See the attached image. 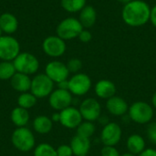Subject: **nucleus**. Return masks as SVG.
Here are the masks:
<instances>
[{"mask_svg":"<svg viewBox=\"0 0 156 156\" xmlns=\"http://www.w3.org/2000/svg\"><path fill=\"white\" fill-rule=\"evenodd\" d=\"M151 7L144 0H133L123 5L122 18L123 22L133 27L144 26L150 21Z\"/></svg>","mask_w":156,"mask_h":156,"instance_id":"nucleus-1","label":"nucleus"},{"mask_svg":"<svg viewBox=\"0 0 156 156\" xmlns=\"http://www.w3.org/2000/svg\"><path fill=\"white\" fill-rule=\"evenodd\" d=\"M128 115L135 123L147 124L154 118V109L152 105L145 101H135L129 106Z\"/></svg>","mask_w":156,"mask_h":156,"instance_id":"nucleus-2","label":"nucleus"},{"mask_svg":"<svg viewBox=\"0 0 156 156\" xmlns=\"http://www.w3.org/2000/svg\"><path fill=\"white\" fill-rule=\"evenodd\" d=\"M83 28L84 27L78 18L67 17L58 23L56 28V33L57 36L66 41L78 37Z\"/></svg>","mask_w":156,"mask_h":156,"instance_id":"nucleus-3","label":"nucleus"},{"mask_svg":"<svg viewBox=\"0 0 156 156\" xmlns=\"http://www.w3.org/2000/svg\"><path fill=\"white\" fill-rule=\"evenodd\" d=\"M13 145L20 152H29L35 147V136L27 127L16 128L11 136Z\"/></svg>","mask_w":156,"mask_h":156,"instance_id":"nucleus-4","label":"nucleus"},{"mask_svg":"<svg viewBox=\"0 0 156 156\" xmlns=\"http://www.w3.org/2000/svg\"><path fill=\"white\" fill-rule=\"evenodd\" d=\"M13 64L16 72L32 75L39 69V61L37 58L28 52H20L13 60Z\"/></svg>","mask_w":156,"mask_h":156,"instance_id":"nucleus-5","label":"nucleus"},{"mask_svg":"<svg viewBox=\"0 0 156 156\" xmlns=\"http://www.w3.org/2000/svg\"><path fill=\"white\" fill-rule=\"evenodd\" d=\"M20 53L18 40L10 36L3 35L0 37V59L3 61H13Z\"/></svg>","mask_w":156,"mask_h":156,"instance_id":"nucleus-6","label":"nucleus"},{"mask_svg":"<svg viewBox=\"0 0 156 156\" xmlns=\"http://www.w3.org/2000/svg\"><path fill=\"white\" fill-rule=\"evenodd\" d=\"M54 82L46 74L36 75L31 81V93L37 98H45L54 90Z\"/></svg>","mask_w":156,"mask_h":156,"instance_id":"nucleus-7","label":"nucleus"},{"mask_svg":"<svg viewBox=\"0 0 156 156\" xmlns=\"http://www.w3.org/2000/svg\"><path fill=\"white\" fill-rule=\"evenodd\" d=\"M92 82L90 78L85 73H76L69 80V90L71 94L76 96H83L87 94Z\"/></svg>","mask_w":156,"mask_h":156,"instance_id":"nucleus-8","label":"nucleus"},{"mask_svg":"<svg viewBox=\"0 0 156 156\" xmlns=\"http://www.w3.org/2000/svg\"><path fill=\"white\" fill-rule=\"evenodd\" d=\"M43 51L51 58H58L66 52V42L58 36H48L42 43Z\"/></svg>","mask_w":156,"mask_h":156,"instance_id":"nucleus-9","label":"nucleus"},{"mask_svg":"<svg viewBox=\"0 0 156 156\" xmlns=\"http://www.w3.org/2000/svg\"><path fill=\"white\" fill-rule=\"evenodd\" d=\"M122 131L120 125L116 122H109L102 127L101 133V141L103 145L115 146L122 140Z\"/></svg>","mask_w":156,"mask_h":156,"instance_id":"nucleus-10","label":"nucleus"},{"mask_svg":"<svg viewBox=\"0 0 156 156\" xmlns=\"http://www.w3.org/2000/svg\"><path fill=\"white\" fill-rule=\"evenodd\" d=\"M79 110L83 120L92 122L98 121L101 113V106L98 100L94 98L85 99L80 103Z\"/></svg>","mask_w":156,"mask_h":156,"instance_id":"nucleus-11","label":"nucleus"},{"mask_svg":"<svg viewBox=\"0 0 156 156\" xmlns=\"http://www.w3.org/2000/svg\"><path fill=\"white\" fill-rule=\"evenodd\" d=\"M45 74L54 83L58 84L69 79V71L65 63L58 60H53L47 64L45 68Z\"/></svg>","mask_w":156,"mask_h":156,"instance_id":"nucleus-12","label":"nucleus"},{"mask_svg":"<svg viewBox=\"0 0 156 156\" xmlns=\"http://www.w3.org/2000/svg\"><path fill=\"white\" fill-rule=\"evenodd\" d=\"M72 101V94L69 92V90L61 89H57L53 90L48 99V102L51 108L59 112L71 106Z\"/></svg>","mask_w":156,"mask_h":156,"instance_id":"nucleus-13","label":"nucleus"},{"mask_svg":"<svg viewBox=\"0 0 156 156\" xmlns=\"http://www.w3.org/2000/svg\"><path fill=\"white\" fill-rule=\"evenodd\" d=\"M59 122L62 126L68 129H77V127L82 122L83 120L80 110L71 106L59 112Z\"/></svg>","mask_w":156,"mask_h":156,"instance_id":"nucleus-14","label":"nucleus"},{"mask_svg":"<svg viewBox=\"0 0 156 156\" xmlns=\"http://www.w3.org/2000/svg\"><path fill=\"white\" fill-rule=\"evenodd\" d=\"M106 109L113 116L119 117V116H123L128 112L129 105L123 98L115 95L107 100Z\"/></svg>","mask_w":156,"mask_h":156,"instance_id":"nucleus-15","label":"nucleus"},{"mask_svg":"<svg viewBox=\"0 0 156 156\" xmlns=\"http://www.w3.org/2000/svg\"><path fill=\"white\" fill-rule=\"evenodd\" d=\"M94 91L98 98L108 100L116 94L115 84L109 80H101L94 86Z\"/></svg>","mask_w":156,"mask_h":156,"instance_id":"nucleus-16","label":"nucleus"},{"mask_svg":"<svg viewBox=\"0 0 156 156\" xmlns=\"http://www.w3.org/2000/svg\"><path fill=\"white\" fill-rule=\"evenodd\" d=\"M70 147L72 149L73 154L76 156H81L88 154L90 149V140L88 138L81 137L76 134L70 141Z\"/></svg>","mask_w":156,"mask_h":156,"instance_id":"nucleus-17","label":"nucleus"},{"mask_svg":"<svg viewBox=\"0 0 156 156\" xmlns=\"http://www.w3.org/2000/svg\"><path fill=\"white\" fill-rule=\"evenodd\" d=\"M0 27L5 35H12L18 28V20L12 13H3L0 16Z\"/></svg>","mask_w":156,"mask_h":156,"instance_id":"nucleus-18","label":"nucleus"},{"mask_svg":"<svg viewBox=\"0 0 156 156\" xmlns=\"http://www.w3.org/2000/svg\"><path fill=\"white\" fill-rule=\"evenodd\" d=\"M31 81L32 80L29 78L28 75L16 72V74L10 80V84L15 90L20 93H23V92H27L28 90H30Z\"/></svg>","mask_w":156,"mask_h":156,"instance_id":"nucleus-19","label":"nucleus"},{"mask_svg":"<svg viewBox=\"0 0 156 156\" xmlns=\"http://www.w3.org/2000/svg\"><path fill=\"white\" fill-rule=\"evenodd\" d=\"M79 20L83 27L85 28L91 27L96 23L97 20L96 9L90 5H86L80 12Z\"/></svg>","mask_w":156,"mask_h":156,"instance_id":"nucleus-20","label":"nucleus"},{"mask_svg":"<svg viewBox=\"0 0 156 156\" xmlns=\"http://www.w3.org/2000/svg\"><path fill=\"white\" fill-rule=\"evenodd\" d=\"M126 146L129 153H132L137 156L146 149V144L144 138L137 133L132 134L128 137L126 142Z\"/></svg>","mask_w":156,"mask_h":156,"instance_id":"nucleus-21","label":"nucleus"},{"mask_svg":"<svg viewBox=\"0 0 156 156\" xmlns=\"http://www.w3.org/2000/svg\"><path fill=\"white\" fill-rule=\"evenodd\" d=\"M53 127L52 120L45 115L37 116L33 121V128L39 134H47L48 133Z\"/></svg>","mask_w":156,"mask_h":156,"instance_id":"nucleus-22","label":"nucleus"},{"mask_svg":"<svg viewBox=\"0 0 156 156\" xmlns=\"http://www.w3.org/2000/svg\"><path fill=\"white\" fill-rule=\"evenodd\" d=\"M10 119H11V122L17 128L25 127L29 121V113L27 110L21 108V107H16L11 112Z\"/></svg>","mask_w":156,"mask_h":156,"instance_id":"nucleus-23","label":"nucleus"},{"mask_svg":"<svg viewBox=\"0 0 156 156\" xmlns=\"http://www.w3.org/2000/svg\"><path fill=\"white\" fill-rule=\"evenodd\" d=\"M87 0H61L62 8L69 13H77L86 5Z\"/></svg>","mask_w":156,"mask_h":156,"instance_id":"nucleus-24","label":"nucleus"},{"mask_svg":"<svg viewBox=\"0 0 156 156\" xmlns=\"http://www.w3.org/2000/svg\"><path fill=\"white\" fill-rule=\"evenodd\" d=\"M96 127L92 122L89 121H82V122L77 127V134L84 137L90 139V137L95 133Z\"/></svg>","mask_w":156,"mask_h":156,"instance_id":"nucleus-25","label":"nucleus"},{"mask_svg":"<svg viewBox=\"0 0 156 156\" xmlns=\"http://www.w3.org/2000/svg\"><path fill=\"white\" fill-rule=\"evenodd\" d=\"M37 97L29 92H23L17 98L18 107L24 108L26 110L31 109L37 103Z\"/></svg>","mask_w":156,"mask_h":156,"instance_id":"nucleus-26","label":"nucleus"},{"mask_svg":"<svg viewBox=\"0 0 156 156\" xmlns=\"http://www.w3.org/2000/svg\"><path fill=\"white\" fill-rule=\"evenodd\" d=\"M16 70L13 64V61H1L0 62V80H7L16 74Z\"/></svg>","mask_w":156,"mask_h":156,"instance_id":"nucleus-27","label":"nucleus"},{"mask_svg":"<svg viewBox=\"0 0 156 156\" xmlns=\"http://www.w3.org/2000/svg\"><path fill=\"white\" fill-rule=\"evenodd\" d=\"M34 156H58L56 149L48 144H38L34 151Z\"/></svg>","mask_w":156,"mask_h":156,"instance_id":"nucleus-28","label":"nucleus"},{"mask_svg":"<svg viewBox=\"0 0 156 156\" xmlns=\"http://www.w3.org/2000/svg\"><path fill=\"white\" fill-rule=\"evenodd\" d=\"M67 65V68L69 71V73H79L80 70L82 69V61L80 59V58H70L68 63L66 64Z\"/></svg>","mask_w":156,"mask_h":156,"instance_id":"nucleus-29","label":"nucleus"},{"mask_svg":"<svg viewBox=\"0 0 156 156\" xmlns=\"http://www.w3.org/2000/svg\"><path fill=\"white\" fill-rule=\"evenodd\" d=\"M101 156H121L119 151L115 148V146H106L104 145L101 151Z\"/></svg>","mask_w":156,"mask_h":156,"instance_id":"nucleus-30","label":"nucleus"},{"mask_svg":"<svg viewBox=\"0 0 156 156\" xmlns=\"http://www.w3.org/2000/svg\"><path fill=\"white\" fill-rule=\"evenodd\" d=\"M57 154L58 156H72L73 155V152L72 149L70 147V145H67V144H62L60 146H58L57 149Z\"/></svg>","mask_w":156,"mask_h":156,"instance_id":"nucleus-31","label":"nucleus"},{"mask_svg":"<svg viewBox=\"0 0 156 156\" xmlns=\"http://www.w3.org/2000/svg\"><path fill=\"white\" fill-rule=\"evenodd\" d=\"M146 133H147L149 140L154 144H156V122H152L148 125Z\"/></svg>","mask_w":156,"mask_h":156,"instance_id":"nucleus-32","label":"nucleus"},{"mask_svg":"<svg viewBox=\"0 0 156 156\" xmlns=\"http://www.w3.org/2000/svg\"><path fill=\"white\" fill-rule=\"evenodd\" d=\"M78 38H79L80 41L82 42V43H89V42L91 40V38H92V34H91V32H90V30L84 29V28H83V29L81 30V32L80 33Z\"/></svg>","mask_w":156,"mask_h":156,"instance_id":"nucleus-33","label":"nucleus"},{"mask_svg":"<svg viewBox=\"0 0 156 156\" xmlns=\"http://www.w3.org/2000/svg\"><path fill=\"white\" fill-rule=\"evenodd\" d=\"M150 21L153 24V26L156 28V5L151 7V16H150Z\"/></svg>","mask_w":156,"mask_h":156,"instance_id":"nucleus-34","label":"nucleus"},{"mask_svg":"<svg viewBox=\"0 0 156 156\" xmlns=\"http://www.w3.org/2000/svg\"><path fill=\"white\" fill-rule=\"evenodd\" d=\"M138 156H156V150L153 148H146Z\"/></svg>","mask_w":156,"mask_h":156,"instance_id":"nucleus-35","label":"nucleus"},{"mask_svg":"<svg viewBox=\"0 0 156 156\" xmlns=\"http://www.w3.org/2000/svg\"><path fill=\"white\" fill-rule=\"evenodd\" d=\"M58 89L69 90V80H63V81L58 83Z\"/></svg>","mask_w":156,"mask_h":156,"instance_id":"nucleus-36","label":"nucleus"},{"mask_svg":"<svg viewBox=\"0 0 156 156\" xmlns=\"http://www.w3.org/2000/svg\"><path fill=\"white\" fill-rule=\"evenodd\" d=\"M51 120H52V122H59V120H60L59 112H56V113H54V114L52 115V117H51Z\"/></svg>","mask_w":156,"mask_h":156,"instance_id":"nucleus-37","label":"nucleus"},{"mask_svg":"<svg viewBox=\"0 0 156 156\" xmlns=\"http://www.w3.org/2000/svg\"><path fill=\"white\" fill-rule=\"evenodd\" d=\"M152 104L154 108H156V92H154V94L152 97Z\"/></svg>","mask_w":156,"mask_h":156,"instance_id":"nucleus-38","label":"nucleus"},{"mask_svg":"<svg viewBox=\"0 0 156 156\" xmlns=\"http://www.w3.org/2000/svg\"><path fill=\"white\" fill-rule=\"evenodd\" d=\"M121 156H137L135 155V154H132V153H124V154H121Z\"/></svg>","mask_w":156,"mask_h":156,"instance_id":"nucleus-39","label":"nucleus"},{"mask_svg":"<svg viewBox=\"0 0 156 156\" xmlns=\"http://www.w3.org/2000/svg\"><path fill=\"white\" fill-rule=\"evenodd\" d=\"M116 1H118L120 3H122L123 5H125V4H127V3H129V2H131L133 0H116Z\"/></svg>","mask_w":156,"mask_h":156,"instance_id":"nucleus-40","label":"nucleus"},{"mask_svg":"<svg viewBox=\"0 0 156 156\" xmlns=\"http://www.w3.org/2000/svg\"><path fill=\"white\" fill-rule=\"evenodd\" d=\"M3 36V31H2V29H1V27H0V37Z\"/></svg>","mask_w":156,"mask_h":156,"instance_id":"nucleus-41","label":"nucleus"},{"mask_svg":"<svg viewBox=\"0 0 156 156\" xmlns=\"http://www.w3.org/2000/svg\"><path fill=\"white\" fill-rule=\"evenodd\" d=\"M81 156H88V154H86V155H81Z\"/></svg>","mask_w":156,"mask_h":156,"instance_id":"nucleus-42","label":"nucleus"}]
</instances>
